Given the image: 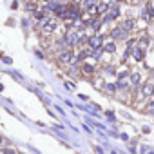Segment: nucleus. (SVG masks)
<instances>
[{
  "label": "nucleus",
  "instance_id": "f257e3e1",
  "mask_svg": "<svg viewBox=\"0 0 154 154\" xmlns=\"http://www.w3.org/2000/svg\"><path fill=\"white\" fill-rule=\"evenodd\" d=\"M89 45H91V47H100V45H102V36H98V35L93 36V38L89 40Z\"/></svg>",
  "mask_w": 154,
  "mask_h": 154
},
{
  "label": "nucleus",
  "instance_id": "f03ea898",
  "mask_svg": "<svg viewBox=\"0 0 154 154\" xmlns=\"http://www.w3.org/2000/svg\"><path fill=\"white\" fill-rule=\"evenodd\" d=\"M60 60H62V62H71V60H72V53H71V51H63V53L60 54Z\"/></svg>",
  "mask_w": 154,
  "mask_h": 154
},
{
  "label": "nucleus",
  "instance_id": "7ed1b4c3",
  "mask_svg": "<svg viewBox=\"0 0 154 154\" xmlns=\"http://www.w3.org/2000/svg\"><path fill=\"white\" fill-rule=\"evenodd\" d=\"M54 27H56V22H49V24H47V26L44 27V33H45V35H49V33H51V31H53Z\"/></svg>",
  "mask_w": 154,
  "mask_h": 154
},
{
  "label": "nucleus",
  "instance_id": "20e7f679",
  "mask_svg": "<svg viewBox=\"0 0 154 154\" xmlns=\"http://www.w3.org/2000/svg\"><path fill=\"white\" fill-rule=\"evenodd\" d=\"M152 93H154V87H152L150 84H147V85L143 87V94H145V96H150Z\"/></svg>",
  "mask_w": 154,
  "mask_h": 154
},
{
  "label": "nucleus",
  "instance_id": "39448f33",
  "mask_svg": "<svg viewBox=\"0 0 154 154\" xmlns=\"http://www.w3.org/2000/svg\"><path fill=\"white\" fill-rule=\"evenodd\" d=\"M76 38H78V36H76V33H69V35H67V42H69L71 45L76 44Z\"/></svg>",
  "mask_w": 154,
  "mask_h": 154
},
{
  "label": "nucleus",
  "instance_id": "423d86ee",
  "mask_svg": "<svg viewBox=\"0 0 154 154\" xmlns=\"http://www.w3.org/2000/svg\"><path fill=\"white\" fill-rule=\"evenodd\" d=\"M107 8H109V4H105V2L103 4H98V13H105Z\"/></svg>",
  "mask_w": 154,
  "mask_h": 154
},
{
  "label": "nucleus",
  "instance_id": "0eeeda50",
  "mask_svg": "<svg viewBox=\"0 0 154 154\" xmlns=\"http://www.w3.org/2000/svg\"><path fill=\"white\" fill-rule=\"evenodd\" d=\"M132 27H134V20H127V22L123 24V29H125V31H127V29H132Z\"/></svg>",
  "mask_w": 154,
  "mask_h": 154
},
{
  "label": "nucleus",
  "instance_id": "6e6552de",
  "mask_svg": "<svg viewBox=\"0 0 154 154\" xmlns=\"http://www.w3.org/2000/svg\"><path fill=\"white\" fill-rule=\"evenodd\" d=\"M134 58H136V60H141V58H143V51H141V49H136V51H134Z\"/></svg>",
  "mask_w": 154,
  "mask_h": 154
},
{
  "label": "nucleus",
  "instance_id": "1a4fd4ad",
  "mask_svg": "<svg viewBox=\"0 0 154 154\" xmlns=\"http://www.w3.org/2000/svg\"><path fill=\"white\" fill-rule=\"evenodd\" d=\"M116 36H123V31L122 29H114L112 31V38H116Z\"/></svg>",
  "mask_w": 154,
  "mask_h": 154
},
{
  "label": "nucleus",
  "instance_id": "9d476101",
  "mask_svg": "<svg viewBox=\"0 0 154 154\" xmlns=\"http://www.w3.org/2000/svg\"><path fill=\"white\" fill-rule=\"evenodd\" d=\"M114 49H116V47H114V44H107V45H105V51H109V53H112Z\"/></svg>",
  "mask_w": 154,
  "mask_h": 154
},
{
  "label": "nucleus",
  "instance_id": "9b49d317",
  "mask_svg": "<svg viewBox=\"0 0 154 154\" xmlns=\"http://www.w3.org/2000/svg\"><path fill=\"white\" fill-rule=\"evenodd\" d=\"M84 72H93V65H84Z\"/></svg>",
  "mask_w": 154,
  "mask_h": 154
},
{
  "label": "nucleus",
  "instance_id": "f8f14e48",
  "mask_svg": "<svg viewBox=\"0 0 154 154\" xmlns=\"http://www.w3.org/2000/svg\"><path fill=\"white\" fill-rule=\"evenodd\" d=\"M138 80H140V76L138 74H132V84H138Z\"/></svg>",
  "mask_w": 154,
  "mask_h": 154
},
{
  "label": "nucleus",
  "instance_id": "ddd939ff",
  "mask_svg": "<svg viewBox=\"0 0 154 154\" xmlns=\"http://www.w3.org/2000/svg\"><path fill=\"white\" fill-rule=\"evenodd\" d=\"M149 111H150V112H154V105H150V107H149Z\"/></svg>",
  "mask_w": 154,
  "mask_h": 154
},
{
  "label": "nucleus",
  "instance_id": "4468645a",
  "mask_svg": "<svg viewBox=\"0 0 154 154\" xmlns=\"http://www.w3.org/2000/svg\"><path fill=\"white\" fill-rule=\"evenodd\" d=\"M8 154H15V152H8Z\"/></svg>",
  "mask_w": 154,
  "mask_h": 154
}]
</instances>
